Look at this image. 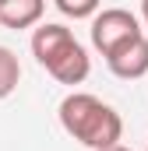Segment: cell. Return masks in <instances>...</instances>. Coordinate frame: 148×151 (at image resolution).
I'll use <instances>...</instances> for the list:
<instances>
[{"instance_id": "3957f363", "label": "cell", "mask_w": 148, "mask_h": 151, "mask_svg": "<svg viewBox=\"0 0 148 151\" xmlns=\"http://www.w3.org/2000/svg\"><path fill=\"white\" fill-rule=\"evenodd\" d=\"M138 35H145V32H141L138 18L131 11H123V7H106V11H99L92 18V46L102 56H110L116 46H123V42H131Z\"/></svg>"}, {"instance_id": "6da1fadb", "label": "cell", "mask_w": 148, "mask_h": 151, "mask_svg": "<svg viewBox=\"0 0 148 151\" xmlns=\"http://www.w3.org/2000/svg\"><path fill=\"white\" fill-rule=\"evenodd\" d=\"M60 127L71 134L78 144H85V148L92 151H106L113 144H120V137H123V119L120 113L106 106L102 99H95V95H88V91H71L64 102H60Z\"/></svg>"}, {"instance_id": "5b68a950", "label": "cell", "mask_w": 148, "mask_h": 151, "mask_svg": "<svg viewBox=\"0 0 148 151\" xmlns=\"http://www.w3.org/2000/svg\"><path fill=\"white\" fill-rule=\"evenodd\" d=\"M46 14V0H0V25L11 32L32 28Z\"/></svg>"}, {"instance_id": "ba28073f", "label": "cell", "mask_w": 148, "mask_h": 151, "mask_svg": "<svg viewBox=\"0 0 148 151\" xmlns=\"http://www.w3.org/2000/svg\"><path fill=\"white\" fill-rule=\"evenodd\" d=\"M141 21L148 25V0H141Z\"/></svg>"}, {"instance_id": "7a4b0ae2", "label": "cell", "mask_w": 148, "mask_h": 151, "mask_svg": "<svg viewBox=\"0 0 148 151\" xmlns=\"http://www.w3.org/2000/svg\"><path fill=\"white\" fill-rule=\"evenodd\" d=\"M32 56L60 84H81L92 70L85 46L74 39V32L67 25H39L32 32Z\"/></svg>"}, {"instance_id": "8992f818", "label": "cell", "mask_w": 148, "mask_h": 151, "mask_svg": "<svg viewBox=\"0 0 148 151\" xmlns=\"http://www.w3.org/2000/svg\"><path fill=\"white\" fill-rule=\"evenodd\" d=\"M18 81H21V63H18V56H14L7 46H0V99H7V95L18 88Z\"/></svg>"}, {"instance_id": "52a82bcc", "label": "cell", "mask_w": 148, "mask_h": 151, "mask_svg": "<svg viewBox=\"0 0 148 151\" xmlns=\"http://www.w3.org/2000/svg\"><path fill=\"white\" fill-rule=\"evenodd\" d=\"M57 11L64 18H74V21H85V18H95L99 14V4L102 0H53Z\"/></svg>"}, {"instance_id": "9c48e42d", "label": "cell", "mask_w": 148, "mask_h": 151, "mask_svg": "<svg viewBox=\"0 0 148 151\" xmlns=\"http://www.w3.org/2000/svg\"><path fill=\"white\" fill-rule=\"evenodd\" d=\"M106 151H131V148H123V144H113V148H106Z\"/></svg>"}, {"instance_id": "277c9868", "label": "cell", "mask_w": 148, "mask_h": 151, "mask_svg": "<svg viewBox=\"0 0 148 151\" xmlns=\"http://www.w3.org/2000/svg\"><path fill=\"white\" fill-rule=\"evenodd\" d=\"M106 67H110L116 77L123 81H138V77L148 74V39L138 35L123 46H116L110 56H106Z\"/></svg>"}]
</instances>
